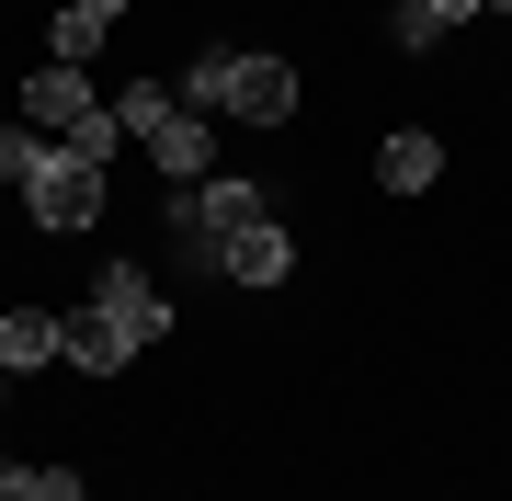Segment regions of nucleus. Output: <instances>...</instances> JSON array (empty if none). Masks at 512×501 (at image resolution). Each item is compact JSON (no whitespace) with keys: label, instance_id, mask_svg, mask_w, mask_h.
<instances>
[{"label":"nucleus","instance_id":"9d476101","mask_svg":"<svg viewBox=\"0 0 512 501\" xmlns=\"http://www.w3.org/2000/svg\"><path fill=\"white\" fill-rule=\"evenodd\" d=\"M478 12H490V0H399V46H444V35H467Z\"/></svg>","mask_w":512,"mask_h":501},{"label":"nucleus","instance_id":"ddd939ff","mask_svg":"<svg viewBox=\"0 0 512 501\" xmlns=\"http://www.w3.org/2000/svg\"><path fill=\"white\" fill-rule=\"evenodd\" d=\"M46 149H57V137H46V126H0V171H12V183H23V171H35Z\"/></svg>","mask_w":512,"mask_h":501},{"label":"nucleus","instance_id":"0eeeda50","mask_svg":"<svg viewBox=\"0 0 512 501\" xmlns=\"http://www.w3.org/2000/svg\"><path fill=\"white\" fill-rule=\"evenodd\" d=\"M57 365H80V376H126V365H137V342L114 331L103 308H69V319H57Z\"/></svg>","mask_w":512,"mask_h":501},{"label":"nucleus","instance_id":"20e7f679","mask_svg":"<svg viewBox=\"0 0 512 501\" xmlns=\"http://www.w3.org/2000/svg\"><path fill=\"white\" fill-rule=\"evenodd\" d=\"M23 205H35V228H46V240H80V228L103 217V160L46 149L35 171H23Z\"/></svg>","mask_w":512,"mask_h":501},{"label":"nucleus","instance_id":"dca6fc26","mask_svg":"<svg viewBox=\"0 0 512 501\" xmlns=\"http://www.w3.org/2000/svg\"><path fill=\"white\" fill-rule=\"evenodd\" d=\"M490 12H512V0H490Z\"/></svg>","mask_w":512,"mask_h":501},{"label":"nucleus","instance_id":"2eb2a0df","mask_svg":"<svg viewBox=\"0 0 512 501\" xmlns=\"http://www.w3.org/2000/svg\"><path fill=\"white\" fill-rule=\"evenodd\" d=\"M69 12H103V23H114V12H126V0H69Z\"/></svg>","mask_w":512,"mask_h":501},{"label":"nucleus","instance_id":"f257e3e1","mask_svg":"<svg viewBox=\"0 0 512 501\" xmlns=\"http://www.w3.org/2000/svg\"><path fill=\"white\" fill-rule=\"evenodd\" d=\"M194 114H239V126H285L296 114V69L285 57H262V46H205L183 80H171Z\"/></svg>","mask_w":512,"mask_h":501},{"label":"nucleus","instance_id":"6e6552de","mask_svg":"<svg viewBox=\"0 0 512 501\" xmlns=\"http://www.w3.org/2000/svg\"><path fill=\"white\" fill-rule=\"evenodd\" d=\"M285 262H296V240L262 217V228H239V240L217 251V274H228V285H285Z\"/></svg>","mask_w":512,"mask_h":501},{"label":"nucleus","instance_id":"423d86ee","mask_svg":"<svg viewBox=\"0 0 512 501\" xmlns=\"http://www.w3.org/2000/svg\"><path fill=\"white\" fill-rule=\"evenodd\" d=\"M92 80H80V69H57V57H46V69L35 80H23V126H46V137H80V126H92Z\"/></svg>","mask_w":512,"mask_h":501},{"label":"nucleus","instance_id":"7ed1b4c3","mask_svg":"<svg viewBox=\"0 0 512 501\" xmlns=\"http://www.w3.org/2000/svg\"><path fill=\"white\" fill-rule=\"evenodd\" d=\"M262 217H274V205H262L251 183H171V251H194V262H217L228 240H239V228H262Z\"/></svg>","mask_w":512,"mask_h":501},{"label":"nucleus","instance_id":"f03ea898","mask_svg":"<svg viewBox=\"0 0 512 501\" xmlns=\"http://www.w3.org/2000/svg\"><path fill=\"white\" fill-rule=\"evenodd\" d=\"M114 126L148 149V171H160V183H205V171H217V114H194L171 80H137V92L114 103Z\"/></svg>","mask_w":512,"mask_h":501},{"label":"nucleus","instance_id":"9b49d317","mask_svg":"<svg viewBox=\"0 0 512 501\" xmlns=\"http://www.w3.org/2000/svg\"><path fill=\"white\" fill-rule=\"evenodd\" d=\"M103 35H114L103 12H69V0H57V23H46V57H57V69H92V57H103Z\"/></svg>","mask_w":512,"mask_h":501},{"label":"nucleus","instance_id":"39448f33","mask_svg":"<svg viewBox=\"0 0 512 501\" xmlns=\"http://www.w3.org/2000/svg\"><path fill=\"white\" fill-rule=\"evenodd\" d=\"M92 308H103V319H114V331H126L137 353H148V342L171 331V297H160V285L137 274V262H103V285H92Z\"/></svg>","mask_w":512,"mask_h":501},{"label":"nucleus","instance_id":"4468645a","mask_svg":"<svg viewBox=\"0 0 512 501\" xmlns=\"http://www.w3.org/2000/svg\"><path fill=\"white\" fill-rule=\"evenodd\" d=\"M35 501H92V490H80V467H35Z\"/></svg>","mask_w":512,"mask_h":501},{"label":"nucleus","instance_id":"f8f14e48","mask_svg":"<svg viewBox=\"0 0 512 501\" xmlns=\"http://www.w3.org/2000/svg\"><path fill=\"white\" fill-rule=\"evenodd\" d=\"M46 353H57V319L46 308H12V319H0V365H12V376H35Z\"/></svg>","mask_w":512,"mask_h":501},{"label":"nucleus","instance_id":"1a4fd4ad","mask_svg":"<svg viewBox=\"0 0 512 501\" xmlns=\"http://www.w3.org/2000/svg\"><path fill=\"white\" fill-rule=\"evenodd\" d=\"M376 183H387V194H433V183H444V149H433L421 126H399V137L376 149Z\"/></svg>","mask_w":512,"mask_h":501}]
</instances>
